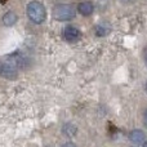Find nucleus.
Instances as JSON below:
<instances>
[{"mask_svg":"<svg viewBox=\"0 0 147 147\" xmlns=\"http://www.w3.org/2000/svg\"><path fill=\"white\" fill-rule=\"evenodd\" d=\"M27 17L35 25H41L47 20V9L40 1H31L27 5Z\"/></svg>","mask_w":147,"mask_h":147,"instance_id":"f257e3e1","label":"nucleus"},{"mask_svg":"<svg viewBox=\"0 0 147 147\" xmlns=\"http://www.w3.org/2000/svg\"><path fill=\"white\" fill-rule=\"evenodd\" d=\"M76 16V9L70 4H59L54 7L53 9V17L54 20L61 21V22H66V21H71Z\"/></svg>","mask_w":147,"mask_h":147,"instance_id":"f03ea898","label":"nucleus"},{"mask_svg":"<svg viewBox=\"0 0 147 147\" xmlns=\"http://www.w3.org/2000/svg\"><path fill=\"white\" fill-rule=\"evenodd\" d=\"M4 61L7 63H9L10 66H13L16 70H25L26 67H28V58L25 54L20 53V52L8 54L4 58Z\"/></svg>","mask_w":147,"mask_h":147,"instance_id":"7ed1b4c3","label":"nucleus"},{"mask_svg":"<svg viewBox=\"0 0 147 147\" xmlns=\"http://www.w3.org/2000/svg\"><path fill=\"white\" fill-rule=\"evenodd\" d=\"M0 76L4 79L14 80L18 78V70H16L14 67L10 66L5 61H0Z\"/></svg>","mask_w":147,"mask_h":147,"instance_id":"20e7f679","label":"nucleus"},{"mask_svg":"<svg viewBox=\"0 0 147 147\" xmlns=\"http://www.w3.org/2000/svg\"><path fill=\"white\" fill-rule=\"evenodd\" d=\"M62 35H63L65 40H67V41H76V40H79V39H80L81 31L79 30L78 27H75V26H66V27L63 28Z\"/></svg>","mask_w":147,"mask_h":147,"instance_id":"39448f33","label":"nucleus"},{"mask_svg":"<svg viewBox=\"0 0 147 147\" xmlns=\"http://www.w3.org/2000/svg\"><path fill=\"white\" fill-rule=\"evenodd\" d=\"M78 12L80 13L84 17H88L92 13L94 12V4L89 0H85V1H81L78 4Z\"/></svg>","mask_w":147,"mask_h":147,"instance_id":"423d86ee","label":"nucleus"},{"mask_svg":"<svg viewBox=\"0 0 147 147\" xmlns=\"http://www.w3.org/2000/svg\"><path fill=\"white\" fill-rule=\"evenodd\" d=\"M129 140L132 141L133 143H137V145H140V143H143L146 140V134L143 130L141 129H134L132 130V132L129 133Z\"/></svg>","mask_w":147,"mask_h":147,"instance_id":"0eeeda50","label":"nucleus"},{"mask_svg":"<svg viewBox=\"0 0 147 147\" xmlns=\"http://www.w3.org/2000/svg\"><path fill=\"white\" fill-rule=\"evenodd\" d=\"M17 21H18V16H17V13L12 12V10L7 12L4 16H3V23H4L5 26H8V27L13 26L16 22H17Z\"/></svg>","mask_w":147,"mask_h":147,"instance_id":"6e6552de","label":"nucleus"},{"mask_svg":"<svg viewBox=\"0 0 147 147\" xmlns=\"http://www.w3.org/2000/svg\"><path fill=\"white\" fill-rule=\"evenodd\" d=\"M62 132H63V134L67 136V137H72V136L76 134V132H78V128H76L75 125H72V124H65Z\"/></svg>","mask_w":147,"mask_h":147,"instance_id":"1a4fd4ad","label":"nucleus"},{"mask_svg":"<svg viewBox=\"0 0 147 147\" xmlns=\"http://www.w3.org/2000/svg\"><path fill=\"white\" fill-rule=\"evenodd\" d=\"M109 31H110V28L105 27V26H102V25L97 26V28H96V34H97V36H105L107 32H109Z\"/></svg>","mask_w":147,"mask_h":147,"instance_id":"9d476101","label":"nucleus"},{"mask_svg":"<svg viewBox=\"0 0 147 147\" xmlns=\"http://www.w3.org/2000/svg\"><path fill=\"white\" fill-rule=\"evenodd\" d=\"M142 56H143V61H145V65L147 66V45L143 48V52H142Z\"/></svg>","mask_w":147,"mask_h":147,"instance_id":"9b49d317","label":"nucleus"},{"mask_svg":"<svg viewBox=\"0 0 147 147\" xmlns=\"http://www.w3.org/2000/svg\"><path fill=\"white\" fill-rule=\"evenodd\" d=\"M62 147H76V145L75 143H72V142H66Z\"/></svg>","mask_w":147,"mask_h":147,"instance_id":"f8f14e48","label":"nucleus"},{"mask_svg":"<svg viewBox=\"0 0 147 147\" xmlns=\"http://www.w3.org/2000/svg\"><path fill=\"white\" fill-rule=\"evenodd\" d=\"M143 120H145V124H146V127H147V110L145 111V115H143Z\"/></svg>","mask_w":147,"mask_h":147,"instance_id":"ddd939ff","label":"nucleus"},{"mask_svg":"<svg viewBox=\"0 0 147 147\" xmlns=\"http://www.w3.org/2000/svg\"><path fill=\"white\" fill-rule=\"evenodd\" d=\"M143 147H147V141H145V142H143Z\"/></svg>","mask_w":147,"mask_h":147,"instance_id":"4468645a","label":"nucleus"},{"mask_svg":"<svg viewBox=\"0 0 147 147\" xmlns=\"http://www.w3.org/2000/svg\"><path fill=\"white\" fill-rule=\"evenodd\" d=\"M146 89H147V83H146Z\"/></svg>","mask_w":147,"mask_h":147,"instance_id":"2eb2a0df","label":"nucleus"}]
</instances>
